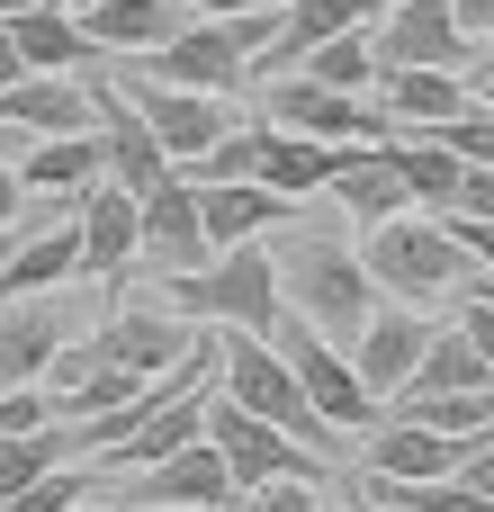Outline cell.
Here are the masks:
<instances>
[{
	"label": "cell",
	"mask_w": 494,
	"mask_h": 512,
	"mask_svg": "<svg viewBox=\"0 0 494 512\" xmlns=\"http://www.w3.org/2000/svg\"><path fill=\"white\" fill-rule=\"evenodd\" d=\"M360 468H369V486H405V477H450V468H459V441H450V432H432V423H414V414H396L387 432H369Z\"/></svg>",
	"instance_id": "d6986e66"
},
{
	"label": "cell",
	"mask_w": 494,
	"mask_h": 512,
	"mask_svg": "<svg viewBox=\"0 0 494 512\" xmlns=\"http://www.w3.org/2000/svg\"><path fill=\"white\" fill-rule=\"evenodd\" d=\"M207 441L225 450V468L243 477V495L252 486H270V477H324V459L306 450V441H288L279 423H261L252 405H234L225 387H207Z\"/></svg>",
	"instance_id": "ba28073f"
},
{
	"label": "cell",
	"mask_w": 494,
	"mask_h": 512,
	"mask_svg": "<svg viewBox=\"0 0 494 512\" xmlns=\"http://www.w3.org/2000/svg\"><path fill=\"white\" fill-rule=\"evenodd\" d=\"M27 63H18V45H9V18H0V81H18Z\"/></svg>",
	"instance_id": "b9f144b4"
},
{
	"label": "cell",
	"mask_w": 494,
	"mask_h": 512,
	"mask_svg": "<svg viewBox=\"0 0 494 512\" xmlns=\"http://www.w3.org/2000/svg\"><path fill=\"white\" fill-rule=\"evenodd\" d=\"M9 45H18L27 72H81V63H99L90 27H81L63 0H18V9H9Z\"/></svg>",
	"instance_id": "ac0fdd59"
},
{
	"label": "cell",
	"mask_w": 494,
	"mask_h": 512,
	"mask_svg": "<svg viewBox=\"0 0 494 512\" xmlns=\"http://www.w3.org/2000/svg\"><path fill=\"white\" fill-rule=\"evenodd\" d=\"M288 207H297V198H279L270 180H198V225H207L216 252H225V243H261V234H279Z\"/></svg>",
	"instance_id": "9a60e30c"
},
{
	"label": "cell",
	"mask_w": 494,
	"mask_h": 512,
	"mask_svg": "<svg viewBox=\"0 0 494 512\" xmlns=\"http://www.w3.org/2000/svg\"><path fill=\"white\" fill-rule=\"evenodd\" d=\"M387 162L405 171V198H423L432 216H441V207L459 198V180H468V153H450L441 135H405V126L387 135Z\"/></svg>",
	"instance_id": "4316f807"
},
{
	"label": "cell",
	"mask_w": 494,
	"mask_h": 512,
	"mask_svg": "<svg viewBox=\"0 0 494 512\" xmlns=\"http://www.w3.org/2000/svg\"><path fill=\"white\" fill-rule=\"evenodd\" d=\"M432 135H441L450 153H468V162H494V108H477V99H468L459 117H441Z\"/></svg>",
	"instance_id": "d6a6232c"
},
{
	"label": "cell",
	"mask_w": 494,
	"mask_h": 512,
	"mask_svg": "<svg viewBox=\"0 0 494 512\" xmlns=\"http://www.w3.org/2000/svg\"><path fill=\"white\" fill-rule=\"evenodd\" d=\"M369 279L387 288V297H405V306H432V297H459V279H468V252H459V234L441 225V216H378L369 225Z\"/></svg>",
	"instance_id": "277c9868"
},
{
	"label": "cell",
	"mask_w": 494,
	"mask_h": 512,
	"mask_svg": "<svg viewBox=\"0 0 494 512\" xmlns=\"http://www.w3.org/2000/svg\"><path fill=\"white\" fill-rule=\"evenodd\" d=\"M342 153H351V144H324V135H297V126H270V117H261V180H270L279 198L324 189Z\"/></svg>",
	"instance_id": "484cf974"
},
{
	"label": "cell",
	"mask_w": 494,
	"mask_h": 512,
	"mask_svg": "<svg viewBox=\"0 0 494 512\" xmlns=\"http://www.w3.org/2000/svg\"><path fill=\"white\" fill-rule=\"evenodd\" d=\"M198 9L189 0H81V27L99 54H153L162 36H180Z\"/></svg>",
	"instance_id": "ffe728a7"
},
{
	"label": "cell",
	"mask_w": 494,
	"mask_h": 512,
	"mask_svg": "<svg viewBox=\"0 0 494 512\" xmlns=\"http://www.w3.org/2000/svg\"><path fill=\"white\" fill-rule=\"evenodd\" d=\"M279 297H288V315H306L333 342H351L378 315V279H369V261L342 234H297L288 261H279Z\"/></svg>",
	"instance_id": "6da1fadb"
},
{
	"label": "cell",
	"mask_w": 494,
	"mask_h": 512,
	"mask_svg": "<svg viewBox=\"0 0 494 512\" xmlns=\"http://www.w3.org/2000/svg\"><path fill=\"white\" fill-rule=\"evenodd\" d=\"M459 333L486 351V369H494V306H486V297H459Z\"/></svg>",
	"instance_id": "f35d334b"
},
{
	"label": "cell",
	"mask_w": 494,
	"mask_h": 512,
	"mask_svg": "<svg viewBox=\"0 0 494 512\" xmlns=\"http://www.w3.org/2000/svg\"><path fill=\"white\" fill-rule=\"evenodd\" d=\"M135 512H189V504H135Z\"/></svg>",
	"instance_id": "ee69618b"
},
{
	"label": "cell",
	"mask_w": 494,
	"mask_h": 512,
	"mask_svg": "<svg viewBox=\"0 0 494 512\" xmlns=\"http://www.w3.org/2000/svg\"><path fill=\"white\" fill-rule=\"evenodd\" d=\"M0 117L27 135H72V126H90V90H81V72H18V81H0Z\"/></svg>",
	"instance_id": "603a6c76"
},
{
	"label": "cell",
	"mask_w": 494,
	"mask_h": 512,
	"mask_svg": "<svg viewBox=\"0 0 494 512\" xmlns=\"http://www.w3.org/2000/svg\"><path fill=\"white\" fill-rule=\"evenodd\" d=\"M90 126H99V144H108V180H126L135 198L171 180V153H162V135L144 126V108H135L117 81H90Z\"/></svg>",
	"instance_id": "4fadbf2b"
},
{
	"label": "cell",
	"mask_w": 494,
	"mask_h": 512,
	"mask_svg": "<svg viewBox=\"0 0 494 512\" xmlns=\"http://www.w3.org/2000/svg\"><path fill=\"white\" fill-rule=\"evenodd\" d=\"M369 54H378V72H396V63H441V72H468V63H477V36L459 27V9H450V0H387V9H378Z\"/></svg>",
	"instance_id": "30bf717a"
},
{
	"label": "cell",
	"mask_w": 494,
	"mask_h": 512,
	"mask_svg": "<svg viewBox=\"0 0 494 512\" xmlns=\"http://www.w3.org/2000/svg\"><path fill=\"white\" fill-rule=\"evenodd\" d=\"M324 198H333L351 225H378V216H396V207H405V171L387 162V144H351V153L333 162Z\"/></svg>",
	"instance_id": "cb8c5ba5"
},
{
	"label": "cell",
	"mask_w": 494,
	"mask_h": 512,
	"mask_svg": "<svg viewBox=\"0 0 494 512\" xmlns=\"http://www.w3.org/2000/svg\"><path fill=\"white\" fill-rule=\"evenodd\" d=\"M216 387H225L234 405H252L261 423H279L288 441H306L315 459L342 441V432L315 414V396L297 387V369L279 360V342H270V333H234V324H225V342H216Z\"/></svg>",
	"instance_id": "3957f363"
},
{
	"label": "cell",
	"mask_w": 494,
	"mask_h": 512,
	"mask_svg": "<svg viewBox=\"0 0 494 512\" xmlns=\"http://www.w3.org/2000/svg\"><path fill=\"white\" fill-rule=\"evenodd\" d=\"M198 342H189V315H108L99 333H90V360H108V369H135V378H162L171 360H189Z\"/></svg>",
	"instance_id": "e0dca14e"
},
{
	"label": "cell",
	"mask_w": 494,
	"mask_h": 512,
	"mask_svg": "<svg viewBox=\"0 0 494 512\" xmlns=\"http://www.w3.org/2000/svg\"><path fill=\"white\" fill-rule=\"evenodd\" d=\"M477 378H494L486 351H477L459 324H432V342H423V360H414V378H405L396 396H441V387H477Z\"/></svg>",
	"instance_id": "83f0119b"
},
{
	"label": "cell",
	"mask_w": 494,
	"mask_h": 512,
	"mask_svg": "<svg viewBox=\"0 0 494 512\" xmlns=\"http://www.w3.org/2000/svg\"><path fill=\"white\" fill-rule=\"evenodd\" d=\"M117 90L144 108V126L162 135V153H171V171L189 162V153H207L225 126H234V108L216 99V90H189V81H162V72H144L135 54H117Z\"/></svg>",
	"instance_id": "52a82bcc"
},
{
	"label": "cell",
	"mask_w": 494,
	"mask_h": 512,
	"mask_svg": "<svg viewBox=\"0 0 494 512\" xmlns=\"http://www.w3.org/2000/svg\"><path fill=\"white\" fill-rule=\"evenodd\" d=\"M0 234H27V180H18V162H0Z\"/></svg>",
	"instance_id": "74e56055"
},
{
	"label": "cell",
	"mask_w": 494,
	"mask_h": 512,
	"mask_svg": "<svg viewBox=\"0 0 494 512\" xmlns=\"http://www.w3.org/2000/svg\"><path fill=\"white\" fill-rule=\"evenodd\" d=\"M81 495H99V468H72V459H63V468L27 477V486H18V495H9L0 512H72Z\"/></svg>",
	"instance_id": "1f68e13d"
},
{
	"label": "cell",
	"mask_w": 494,
	"mask_h": 512,
	"mask_svg": "<svg viewBox=\"0 0 494 512\" xmlns=\"http://www.w3.org/2000/svg\"><path fill=\"white\" fill-rule=\"evenodd\" d=\"M234 512H243V504H234Z\"/></svg>",
	"instance_id": "c3c4849f"
},
{
	"label": "cell",
	"mask_w": 494,
	"mask_h": 512,
	"mask_svg": "<svg viewBox=\"0 0 494 512\" xmlns=\"http://www.w3.org/2000/svg\"><path fill=\"white\" fill-rule=\"evenodd\" d=\"M423 342H432V315H423V306H405V297H396V306H378V315L351 333V360H360V378H369V396H378V405L414 378Z\"/></svg>",
	"instance_id": "5bb4252c"
},
{
	"label": "cell",
	"mask_w": 494,
	"mask_h": 512,
	"mask_svg": "<svg viewBox=\"0 0 494 512\" xmlns=\"http://www.w3.org/2000/svg\"><path fill=\"white\" fill-rule=\"evenodd\" d=\"M270 342H279V360L297 369V387L315 396V414H324L333 432H369V423H378V396H369L360 360H351L333 333H315L306 315H279V324H270Z\"/></svg>",
	"instance_id": "5b68a950"
},
{
	"label": "cell",
	"mask_w": 494,
	"mask_h": 512,
	"mask_svg": "<svg viewBox=\"0 0 494 512\" xmlns=\"http://www.w3.org/2000/svg\"><path fill=\"white\" fill-rule=\"evenodd\" d=\"M351 512H369V504H351Z\"/></svg>",
	"instance_id": "7dc6e473"
},
{
	"label": "cell",
	"mask_w": 494,
	"mask_h": 512,
	"mask_svg": "<svg viewBox=\"0 0 494 512\" xmlns=\"http://www.w3.org/2000/svg\"><path fill=\"white\" fill-rule=\"evenodd\" d=\"M459 477H468L477 495H494V432H477V441H459Z\"/></svg>",
	"instance_id": "8d00e7d4"
},
{
	"label": "cell",
	"mask_w": 494,
	"mask_h": 512,
	"mask_svg": "<svg viewBox=\"0 0 494 512\" xmlns=\"http://www.w3.org/2000/svg\"><path fill=\"white\" fill-rule=\"evenodd\" d=\"M72 512H108V504H99V495H81V504H72Z\"/></svg>",
	"instance_id": "7bdbcfd3"
},
{
	"label": "cell",
	"mask_w": 494,
	"mask_h": 512,
	"mask_svg": "<svg viewBox=\"0 0 494 512\" xmlns=\"http://www.w3.org/2000/svg\"><path fill=\"white\" fill-rule=\"evenodd\" d=\"M144 72H162V81H189V90H216V99H234L243 81H252V54H243V36L225 27V18H189L180 36H162L153 54H135Z\"/></svg>",
	"instance_id": "8fae6325"
},
{
	"label": "cell",
	"mask_w": 494,
	"mask_h": 512,
	"mask_svg": "<svg viewBox=\"0 0 494 512\" xmlns=\"http://www.w3.org/2000/svg\"><path fill=\"white\" fill-rule=\"evenodd\" d=\"M18 180H27V189H45V198H81L90 180H108V144H99V126L36 135V144L18 153Z\"/></svg>",
	"instance_id": "7402d4cb"
},
{
	"label": "cell",
	"mask_w": 494,
	"mask_h": 512,
	"mask_svg": "<svg viewBox=\"0 0 494 512\" xmlns=\"http://www.w3.org/2000/svg\"><path fill=\"white\" fill-rule=\"evenodd\" d=\"M36 423H54V396H36V378H18V387L0 396V441H9V432H36Z\"/></svg>",
	"instance_id": "e575fe53"
},
{
	"label": "cell",
	"mask_w": 494,
	"mask_h": 512,
	"mask_svg": "<svg viewBox=\"0 0 494 512\" xmlns=\"http://www.w3.org/2000/svg\"><path fill=\"white\" fill-rule=\"evenodd\" d=\"M378 108L396 126H441V117L468 108V81L441 72V63H396V72H378Z\"/></svg>",
	"instance_id": "d4e9b609"
},
{
	"label": "cell",
	"mask_w": 494,
	"mask_h": 512,
	"mask_svg": "<svg viewBox=\"0 0 494 512\" xmlns=\"http://www.w3.org/2000/svg\"><path fill=\"white\" fill-rule=\"evenodd\" d=\"M63 342H72V315L45 306V288H36V297H9V306H0V387L45 378V360H54Z\"/></svg>",
	"instance_id": "44dd1931"
},
{
	"label": "cell",
	"mask_w": 494,
	"mask_h": 512,
	"mask_svg": "<svg viewBox=\"0 0 494 512\" xmlns=\"http://www.w3.org/2000/svg\"><path fill=\"white\" fill-rule=\"evenodd\" d=\"M9 243H18V234H0V252H9Z\"/></svg>",
	"instance_id": "bcb514c9"
},
{
	"label": "cell",
	"mask_w": 494,
	"mask_h": 512,
	"mask_svg": "<svg viewBox=\"0 0 494 512\" xmlns=\"http://www.w3.org/2000/svg\"><path fill=\"white\" fill-rule=\"evenodd\" d=\"M135 252H144L153 270H198V261H216V243H207V225H198V180H189V171H171L162 189L135 198Z\"/></svg>",
	"instance_id": "7c38bea8"
},
{
	"label": "cell",
	"mask_w": 494,
	"mask_h": 512,
	"mask_svg": "<svg viewBox=\"0 0 494 512\" xmlns=\"http://www.w3.org/2000/svg\"><path fill=\"white\" fill-rule=\"evenodd\" d=\"M477 54H486V72H494V36H486V45H477Z\"/></svg>",
	"instance_id": "f6af8a7d"
},
{
	"label": "cell",
	"mask_w": 494,
	"mask_h": 512,
	"mask_svg": "<svg viewBox=\"0 0 494 512\" xmlns=\"http://www.w3.org/2000/svg\"><path fill=\"white\" fill-rule=\"evenodd\" d=\"M171 315H189V324H234V333H270V324L288 315V297H279V252L225 243L216 261L171 270Z\"/></svg>",
	"instance_id": "7a4b0ae2"
},
{
	"label": "cell",
	"mask_w": 494,
	"mask_h": 512,
	"mask_svg": "<svg viewBox=\"0 0 494 512\" xmlns=\"http://www.w3.org/2000/svg\"><path fill=\"white\" fill-rule=\"evenodd\" d=\"M441 216H494V162H468V180H459V198Z\"/></svg>",
	"instance_id": "d590c367"
},
{
	"label": "cell",
	"mask_w": 494,
	"mask_h": 512,
	"mask_svg": "<svg viewBox=\"0 0 494 512\" xmlns=\"http://www.w3.org/2000/svg\"><path fill=\"white\" fill-rule=\"evenodd\" d=\"M243 512H324V477H270L243 495Z\"/></svg>",
	"instance_id": "836d02e7"
},
{
	"label": "cell",
	"mask_w": 494,
	"mask_h": 512,
	"mask_svg": "<svg viewBox=\"0 0 494 512\" xmlns=\"http://www.w3.org/2000/svg\"><path fill=\"white\" fill-rule=\"evenodd\" d=\"M288 72H315V81H333V90H378V54H369V27H333V36H315Z\"/></svg>",
	"instance_id": "f546056e"
},
{
	"label": "cell",
	"mask_w": 494,
	"mask_h": 512,
	"mask_svg": "<svg viewBox=\"0 0 494 512\" xmlns=\"http://www.w3.org/2000/svg\"><path fill=\"white\" fill-rule=\"evenodd\" d=\"M450 9H459V27H468L477 45H486V36H494V0H450Z\"/></svg>",
	"instance_id": "ab89813d"
},
{
	"label": "cell",
	"mask_w": 494,
	"mask_h": 512,
	"mask_svg": "<svg viewBox=\"0 0 494 512\" xmlns=\"http://www.w3.org/2000/svg\"><path fill=\"white\" fill-rule=\"evenodd\" d=\"M387 405L414 414V423H432V432H450V441L494 432V378H477V387H441V396H387Z\"/></svg>",
	"instance_id": "f1b7e54d"
},
{
	"label": "cell",
	"mask_w": 494,
	"mask_h": 512,
	"mask_svg": "<svg viewBox=\"0 0 494 512\" xmlns=\"http://www.w3.org/2000/svg\"><path fill=\"white\" fill-rule=\"evenodd\" d=\"M198 18H234V9H270V0H189Z\"/></svg>",
	"instance_id": "60d3db41"
},
{
	"label": "cell",
	"mask_w": 494,
	"mask_h": 512,
	"mask_svg": "<svg viewBox=\"0 0 494 512\" xmlns=\"http://www.w3.org/2000/svg\"><path fill=\"white\" fill-rule=\"evenodd\" d=\"M72 225H81V270L90 279H117L135 261V189L126 180H90L72 198Z\"/></svg>",
	"instance_id": "2e32d148"
},
{
	"label": "cell",
	"mask_w": 494,
	"mask_h": 512,
	"mask_svg": "<svg viewBox=\"0 0 494 512\" xmlns=\"http://www.w3.org/2000/svg\"><path fill=\"white\" fill-rule=\"evenodd\" d=\"M189 180H261V126H225L207 153H189L180 162Z\"/></svg>",
	"instance_id": "4dcf8cb0"
},
{
	"label": "cell",
	"mask_w": 494,
	"mask_h": 512,
	"mask_svg": "<svg viewBox=\"0 0 494 512\" xmlns=\"http://www.w3.org/2000/svg\"><path fill=\"white\" fill-rule=\"evenodd\" d=\"M261 117L270 126H297V135H324V144H387L396 135V117L369 108V90H333L315 72H270Z\"/></svg>",
	"instance_id": "8992f818"
},
{
	"label": "cell",
	"mask_w": 494,
	"mask_h": 512,
	"mask_svg": "<svg viewBox=\"0 0 494 512\" xmlns=\"http://www.w3.org/2000/svg\"><path fill=\"white\" fill-rule=\"evenodd\" d=\"M117 495H126V512L135 504H189V512H234L243 504V477L225 468V450L198 432L189 450H171V459H153V468H126V477H108Z\"/></svg>",
	"instance_id": "9c48e42d"
}]
</instances>
